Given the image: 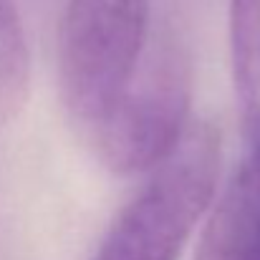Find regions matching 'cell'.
<instances>
[{
    "instance_id": "7a4b0ae2",
    "label": "cell",
    "mask_w": 260,
    "mask_h": 260,
    "mask_svg": "<svg viewBox=\"0 0 260 260\" xmlns=\"http://www.w3.org/2000/svg\"><path fill=\"white\" fill-rule=\"evenodd\" d=\"M220 172V134L207 121L184 129L149 182L119 212L91 260H177L210 212Z\"/></svg>"
},
{
    "instance_id": "3957f363",
    "label": "cell",
    "mask_w": 260,
    "mask_h": 260,
    "mask_svg": "<svg viewBox=\"0 0 260 260\" xmlns=\"http://www.w3.org/2000/svg\"><path fill=\"white\" fill-rule=\"evenodd\" d=\"M149 25V0H69L58 36V79L71 119L86 134L129 88Z\"/></svg>"
},
{
    "instance_id": "277c9868",
    "label": "cell",
    "mask_w": 260,
    "mask_h": 260,
    "mask_svg": "<svg viewBox=\"0 0 260 260\" xmlns=\"http://www.w3.org/2000/svg\"><path fill=\"white\" fill-rule=\"evenodd\" d=\"M194 260H260V149L235 167L210 210Z\"/></svg>"
},
{
    "instance_id": "5b68a950",
    "label": "cell",
    "mask_w": 260,
    "mask_h": 260,
    "mask_svg": "<svg viewBox=\"0 0 260 260\" xmlns=\"http://www.w3.org/2000/svg\"><path fill=\"white\" fill-rule=\"evenodd\" d=\"M235 86L248 144L260 149V0H228Z\"/></svg>"
},
{
    "instance_id": "8992f818",
    "label": "cell",
    "mask_w": 260,
    "mask_h": 260,
    "mask_svg": "<svg viewBox=\"0 0 260 260\" xmlns=\"http://www.w3.org/2000/svg\"><path fill=\"white\" fill-rule=\"evenodd\" d=\"M30 81V58L13 0H0V126H5L25 104Z\"/></svg>"
},
{
    "instance_id": "6da1fadb",
    "label": "cell",
    "mask_w": 260,
    "mask_h": 260,
    "mask_svg": "<svg viewBox=\"0 0 260 260\" xmlns=\"http://www.w3.org/2000/svg\"><path fill=\"white\" fill-rule=\"evenodd\" d=\"M192 101V56L182 15L167 5L149 25V38L129 88L88 134L99 159L116 174L154 170L184 134Z\"/></svg>"
}]
</instances>
